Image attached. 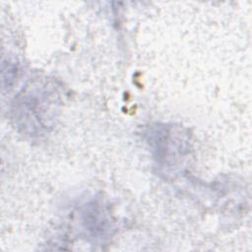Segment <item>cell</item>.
<instances>
[{
  "label": "cell",
  "mask_w": 252,
  "mask_h": 252,
  "mask_svg": "<svg viewBox=\"0 0 252 252\" xmlns=\"http://www.w3.org/2000/svg\"><path fill=\"white\" fill-rule=\"evenodd\" d=\"M62 88L49 78L29 81L14 97L11 119L16 129L30 138L48 134L56 124L62 105Z\"/></svg>",
  "instance_id": "6da1fadb"
},
{
  "label": "cell",
  "mask_w": 252,
  "mask_h": 252,
  "mask_svg": "<svg viewBox=\"0 0 252 252\" xmlns=\"http://www.w3.org/2000/svg\"><path fill=\"white\" fill-rule=\"evenodd\" d=\"M144 137L150 147L153 158L161 168H172L177 166L189 152L188 136L180 127L155 123L146 127Z\"/></svg>",
  "instance_id": "7a4b0ae2"
},
{
  "label": "cell",
  "mask_w": 252,
  "mask_h": 252,
  "mask_svg": "<svg viewBox=\"0 0 252 252\" xmlns=\"http://www.w3.org/2000/svg\"><path fill=\"white\" fill-rule=\"evenodd\" d=\"M80 219L86 235L94 242H102L112 234L114 220L100 201L94 200L86 204L81 210Z\"/></svg>",
  "instance_id": "3957f363"
},
{
  "label": "cell",
  "mask_w": 252,
  "mask_h": 252,
  "mask_svg": "<svg viewBox=\"0 0 252 252\" xmlns=\"http://www.w3.org/2000/svg\"><path fill=\"white\" fill-rule=\"evenodd\" d=\"M2 86L9 89L14 84L18 74V63L10 58L2 60Z\"/></svg>",
  "instance_id": "277c9868"
}]
</instances>
